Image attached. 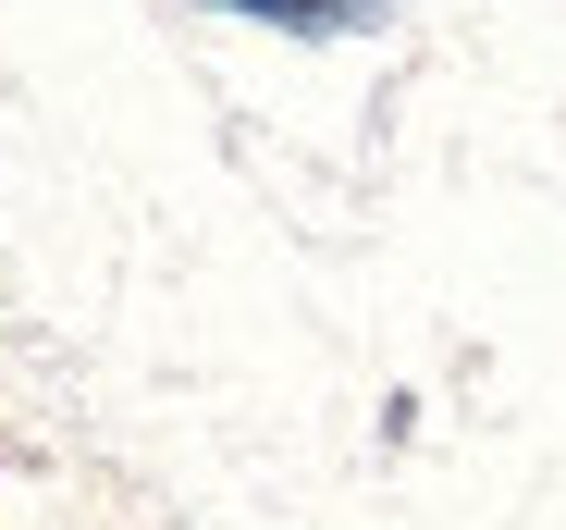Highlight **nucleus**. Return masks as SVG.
<instances>
[{
	"label": "nucleus",
	"instance_id": "f257e3e1",
	"mask_svg": "<svg viewBox=\"0 0 566 530\" xmlns=\"http://www.w3.org/2000/svg\"><path fill=\"white\" fill-rule=\"evenodd\" d=\"M222 13H259L283 38H369V25H395V0H222Z\"/></svg>",
	"mask_w": 566,
	"mask_h": 530
}]
</instances>
